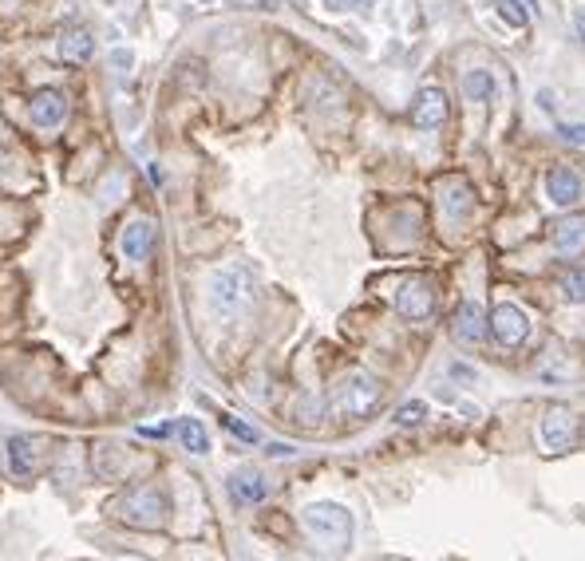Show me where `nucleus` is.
<instances>
[{
    "label": "nucleus",
    "instance_id": "obj_14",
    "mask_svg": "<svg viewBox=\"0 0 585 561\" xmlns=\"http://www.w3.org/2000/svg\"><path fill=\"white\" fill-rule=\"evenodd\" d=\"M230 498L237 506H253L265 498V478L257 475V470H237L230 478Z\"/></svg>",
    "mask_w": 585,
    "mask_h": 561
},
{
    "label": "nucleus",
    "instance_id": "obj_16",
    "mask_svg": "<svg viewBox=\"0 0 585 561\" xmlns=\"http://www.w3.org/2000/svg\"><path fill=\"white\" fill-rule=\"evenodd\" d=\"M95 52V40L92 32H84V28H72V32L59 36V56L67 59V64H87Z\"/></svg>",
    "mask_w": 585,
    "mask_h": 561
},
{
    "label": "nucleus",
    "instance_id": "obj_7",
    "mask_svg": "<svg viewBox=\"0 0 585 561\" xmlns=\"http://www.w3.org/2000/svg\"><path fill=\"white\" fill-rule=\"evenodd\" d=\"M491 333L499 340L502 348H519L530 340V316L522 305H514V300H502V305L491 308Z\"/></svg>",
    "mask_w": 585,
    "mask_h": 561
},
{
    "label": "nucleus",
    "instance_id": "obj_10",
    "mask_svg": "<svg viewBox=\"0 0 585 561\" xmlns=\"http://www.w3.org/2000/svg\"><path fill=\"white\" fill-rule=\"evenodd\" d=\"M546 198H550L554 206H562V209L578 206L581 202V178H578V170L554 166L550 174H546Z\"/></svg>",
    "mask_w": 585,
    "mask_h": 561
},
{
    "label": "nucleus",
    "instance_id": "obj_1",
    "mask_svg": "<svg viewBox=\"0 0 585 561\" xmlns=\"http://www.w3.org/2000/svg\"><path fill=\"white\" fill-rule=\"evenodd\" d=\"M257 297V273L245 262H234L210 277V308L222 320H237Z\"/></svg>",
    "mask_w": 585,
    "mask_h": 561
},
{
    "label": "nucleus",
    "instance_id": "obj_2",
    "mask_svg": "<svg viewBox=\"0 0 585 561\" xmlns=\"http://www.w3.org/2000/svg\"><path fill=\"white\" fill-rule=\"evenodd\" d=\"M166 494L155 486H138V490H127L123 498L111 503V514L127 526H138V530H158L166 522Z\"/></svg>",
    "mask_w": 585,
    "mask_h": 561
},
{
    "label": "nucleus",
    "instance_id": "obj_17",
    "mask_svg": "<svg viewBox=\"0 0 585 561\" xmlns=\"http://www.w3.org/2000/svg\"><path fill=\"white\" fill-rule=\"evenodd\" d=\"M174 435H178V443H182L186 450H191V455H206V450H210V435H206V427L198 423V419H178L174 423Z\"/></svg>",
    "mask_w": 585,
    "mask_h": 561
},
{
    "label": "nucleus",
    "instance_id": "obj_25",
    "mask_svg": "<svg viewBox=\"0 0 585 561\" xmlns=\"http://www.w3.org/2000/svg\"><path fill=\"white\" fill-rule=\"evenodd\" d=\"M127 67H131V52H123V48H119V52H115V72H127Z\"/></svg>",
    "mask_w": 585,
    "mask_h": 561
},
{
    "label": "nucleus",
    "instance_id": "obj_23",
    "mask_svg": "<svg viewBox=\"0 0 585 561\" xmlns=\"http://www.w3.org/2000/svg\"><path fill=\"white\" fill-rule=\"evenodd\" d=\"M558 131H562V138H566V143H585V127L566 123V127H558Z\"/></svg>",
    "mask_w": 585,
    "mask_h": 561
},
{
    "label": "nucleus",
    "instance_id": "obj_19",
    "mask_svg": "<svg viewBox=\"0 0 585 561\" xmlns=\"http://www.w3.org/2000/svg\"><path fill=\"white\" fill-rule=\"evenodd\" d=\"M562 293L573 305H585V265H573L570 273H562Z\"/></svg>",
    "mask_w": 585,
    "mask_h": 561
},
{
    "label": "nucleus",
    "instance_id": "obj_24",
    "mask_svg": "<svg viewBox=\"0 0 585 561\" xmlns=\"http://www.w3.org/2000/svg\"><path fill=\"white\" fill-rule=\"evenodd\" d=\"M507 4H519V8H522V13H527L530 20L538 16V0H507Z\"/></svg>",
    "mask_w": 585,
    "mask_h": 561
},
{
    "label": "nucleus",
    "instance_id": "obj_12",
    "mask_svg": "<svg viewBox=\"0 0 585 561\" xmlns=\"http://www.w3.org/2000/svg\"><path fill=\"white\" fill-rule=\"evenodd\" d=\"M67 119V95L56 92V87H48V92L32 95V123L44 127V131H52Z\"/></svg>",
    "mask_w": 585,
    "mask_h": 561
},
{
    "label": "nucleus",
    "instance_id": "obj_18",
    "mask_svg": "<svg viewBox=\"0 0 585 561\" xmlns=\"http://www.w3.org/2000/svg\"><path fill=\"white\" fill-rule=\"evenodd\" d=\"M463 92H467V99H474V103H487L494 95V76L491 72H467L463 76Z\"/></svg>",
    "mask_w": 585,
    "mask_h": 561
},
{
    "label": "nucleus",
    "instance_id": "obj_21",
    "mask_svg": "<svg viewBox=\"0 0 585 561\" xmlns=\"http://www.w3.org/2000/svg\"><path fill=\"white\" fill-rule=\"evenodd\" d=\"M428 415L431 412H428V404H423V399H408V404L395 412V423H400V427H420Z\"/></svg>",
    "mask_w": 585,
    "mask_h": 561
},
{
    "label": "nucleus",
    "instance_id": "obj_28",
    "mask_svg": "<svg viewBox=\"0 0 585 561\" xmlns=\"http://www.w3.org/2000/svg\"><path fill=\"white\" fill-rule=\"evenodd\" d=\"M261 4H265V8H277V4H285V0H261Z\"/></svg>",
    "mask_w": 585,
    "mask_h": 561
},
{
    "label": "nucleus",
    "instance_id": "obj_5",
    "mask_svg": "<svg viewBox=\"0 0 585 561\" xmlns=\"http://www.w3.org/2000/svg\"><path fill=\"white\" fill-rule=\"evenodd\" d=\"M578 435H581V423L570 407H550L538 423V443H542V450H550V455H570V450L578 447Z\"/></svg>",
    "mask_w": 585,
    "mask_h": 561
},
{
    "label": "nucleus",
    "instance_id": "obj_6",
    "mask_svg": "<svg viewBox=\"0 0 585 561\" xmlns=\"http://www.w3.org/2000/svg\"><path fill=\"white\" fill-rule=\"evenodd\" d=\"M392 305H395V313H400L403 320H415V325H420V320H428L435 313V289H431V280L428 277L400 280Z\"/></svg>",
    "mask_w": 585,
    "mask_h": 561
},
{
    "label": "nucleus",
    "instance_id": "obj_22",
    "mask_svg": "<svg viewBox=\"0 0 585 561\" xmlns=\"http://www.w3.org/2000/svg\"><path fill=\"white\" fill-rule=\"evenodd\" d=\"M222 423L230 427L237 439H245V443H257V431H253L250 423H242V419H234V415H222Z\"/></svg>",
    "mask_w": 585,
    "mask_h": 561
},
{
    "label": "nucleus",
    "instance_id": "obj_20",
    "mask_svg": "<svg viewBox=\"0 0 585 561\" xmlns=\"http://www.w3.org/2000/svg\"><path fill=\"white\" fill-rule=\"evenodd\" d=\"M443 202H448V209H451V214H471V206H474V198H471V190L467 186H448V190H443Z\"/></svg>",
    "mask_w": 585,
    "mask_h": 561
},
{
    "label": "nucleus",
    "instance_id": "obj_26",
    "mask_svg": "<svg viewBox=\"0 0 585 561\" xmlns=\"http://www.w3.org/2000/svg\"><path fill=\"white\" fill-rule=\"evenodd\" d=\"M324 4L332 8V13H344V8H352V4H360V0H324Z\"/></svg>",
    "mask_w": 585,
    "mask_h": 561
},
{
    "label": "nucleus",
    "instance_id": "obj_8",
    "mask_svg": "<svg viewBox=\"0 0 585 561\" xmlns=\"http://www.w3.org/2000/svg\"><path fill=\"white\" fill-rule=\"evenodd\" d=\"M448 115H451V107H448V95H443L439 87H423V92L412 99V123L415 127H443Z\"/></svg>",
    "mask_w": 585,
    "mask_h": 561
},
{
    "label": "nucleus",
    "instance_id": "obj_13",
    "mask_svg": "<svg viewBox=\"0 0 585 561\" xmlns=\"http://www.w3.org/2000/svg\"><path fill=\"white\" fill-rule=\"evenodd\" d=\"M550 245H554V254H562V257H578L585 249V222L581 218H566V222H558L554 226V234H550Z\"/></svg>",
    "mask_w": 585,
    "mask_h": 561
},
{
    "label": "nucleus",
    "instance_id": "obj_4",
    "mask_svg": "<svg viewBox=\"0 0 585 561\" xmlns=\"http://www.w3.org/2000/svg\"><path fill=\"white\" fill-rule=\"evenodd\" d=\"M305 526H309L324 546H349V538H352V514L336 503L305 506Z\"/></svg>",
    "mask_w": 585,
    "mask_h": 561
},
{
    "label": "nucleus",
    "instance_id": "obj_9",
    "mask_svg": "<svg viewBox=\"0 0 585 561\" xmlns=\"http://www.w3.org/2000/svg\"><path fill=\"white\" fill-rule=\"evenodd\" d=\"M119 249H123L127 262H146L155 249V226L146 222V218H135V222L123 226V234H119Z\"/></svg>",
    "mask_w": 585,
    "mask_h": 561
},
{
    "label": "nucleus",
    "instance_id": "obj_27",
    "mask_svg": "<svg viewBox=\"0 0 585 561\" xmlns=\"http://www.w3.org/2000/svg\"><path fill=\"white\" fill-rule=\"evenodd\" d=\"M573 24H578V36L585 40V13H578V16H573Z\"/></svg>",
    "mask_w": 585,
    "mask_h": 561
},
{
    "label": "nucleus",
    "instance_id": "obj_15",
    "mask_svg": "<svg viewBox=\"0 0 585 561\" xmlns=\"http://www.w3.org/2000/svg\"><path fill=\"white\" fill-rule=\"evenodd\" d=\"M8 467L16 470V475H36V467H40V447L32 443V439H24V435H13L8 439Z\"/></svg>",
    "mask_w": 585,
    "mask_h": 561
},
{
    "label": "nucleus",
    "instance_id": "obj_11",
    "mask_svg": "<svg viewBox=\"0 0 585 561\" xmlns=\"http://www.w3.org/2000/svg\"><path fill=\"white\" fill-rule=\"evenodd\" d=\"M491 328V316L483 313L479 300H463L459 313H455V336L463 340V344H479L483 336H487Z\"/></svg>",
    "mask_w": 585,
    "mask_h": 561
},
{
    "label": "nucleus",
    "instance_id": "obj_3",
    "mask_svg": "<svg viewBox=\"0 0 585 561\" xmlns=\"http://www.w3.org/2000/svg\"><path fill=\"white\" fill-rule=\"evenodd\" d=\"M380 399H384V384L376 376L360 372V376H349L341 384V392H336L332 407L341 415H349V419H368L376 407H380Z\"/></svg>",
    "mask_w": 585,
    "mask_h": 561
}]
</instances>
